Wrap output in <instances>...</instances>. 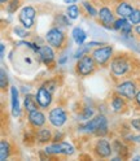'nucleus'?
Returning <instances> with one entry per match:
<instances>
[{
	"mask_svg": "<svg viewBox=\"0 0 140 161\" xmlns=\"http://www.w3.org/2000/svg\"><path fill=\"white\" fill-rule=\"evenodd\" d=\"M46 153L48 155H73L74 153V147L66 142H58L53 143L51 146L46 147Z\"/></svg>",
	"mask_w": 140,
	"mask_h": 161,
	"instance_id": "nucleus-1",
	"label": "nucleus"
},
{
	"mask_svg": "<svg viewBox=\"0 0 140 161\" xmlns=\"http://www.w3.org/2000/svg\"><path fill=\"white\" fill-rule=\"evenodd\" d=\"M95 58L94 56H89V55H84L83 57H81L79 63L77 65V70L81 75H88L89 73L94 72L95 69Z\"/></svg>",
	"mask_w": 140,
	"mask_h": 161,
	"instance_id": "nucleus-2",
	"label": "nucleus"
},
{
	"mask_svg": "<svg viewBox=\"0 0 140 161\" xmlns=\"http://www.w3.org/2000/svg\"><path fill=\"white\" fill-rule=\"evenodd\" d=\"M106 124H108L106 118L103 114H100V116L94 117L92 119H89L87 124L79 126V130H81V131H84V133H96L100 127L106 125Z\"/></svg>",
	"mask_w": 140,
	"mask_h": 161,
	"instance_id": "nucleus-3",
	"label": "nucleus"
},
{
	"mask_svg": "<svg viewBox=\"0 0 140 161\" xmlns=\"http://www.w3.org/2000/svg\"><path fill=\"white\" fill-rule=\"evenodd\" d=\"M46 39H47V42H48L49 46L56 47V48H60V47L64 44V42H65V35H64V33H62L60 29L53 27V29H51V30H49V31L47 33Z\"/></svg>",
	"mask_w": 140,
	"mask_h": 161,
	"instance_id": "nucleus-4",
	"label": "nucleus"
},
{
	"mask_svg": "<svg viewBox=\"0 0 140 161\" xmlns=\"http://www.w3.org/2000/svg\"><path fill=\"white\" fill-rule=\"evenodd\" d=\"M19 22L22 24L25 29H30L34 25V19H35V9L33 7H25L22 8V11L19 12Z\"/></svg>",
	"mask_w": 140,
	"mask_h": 161,
	"instance_id": "nucleus-5",
	"label": "nucleus"
},
{
	"mask_svg": "<svg viewBox=\"0 0 140 161\" xmlns=\"http://www.w3.org/2000/svg\"><path fill=\"white\" fill-rule=\"evenodd\" d=\"M112 53H113V48H112L110 46H106V47H100V48L95 49L94 53H92V56H94V58H95L96 64L104 65V64L108 63V60L110 58Z\"/></svg>",
	"mask_w": 140,
	"mask_h": 161,
	"instance_id": "nucleus-6",
	"label": "nucleus"
},
{
	"mask_svg": "<svg viewBox=\"0 0 140 161\" xmlns=\"http://www.w3.org/2000/svg\"><path fill=\"white\" fill-rule=\"evenodd\" d=\"M117 91L118 94H121V96L126 97V99H135L136 96V85L134 82H131V80H126V82L118 85L117 87Z\"/></svg>",
	"mask_w": 140,
	"mask_h": 161,
	"instance_id": "nucleus-7",
	"label": "nucleus"
},
{
	"mask_svg": "<svg viewBox=\"0 0 140 161\" xmlns=\"http://www.w3.org/2000/svg\"><path fill=\"white\" fill-rule=\"evenodd\" d=\"M49 122L56 127H61L65 122H66V113L62 108H53L51 112H49Z\"/></svg>",
	"mask_w": 140,
	"mask_h": 161,
	"instance_id": "nucleus-8",
	"label": "nucleus"
},
{
	"mask_svg": "<svg viewBox=\"0 0 140 161\" xmlns=\"http://www.w3.org/2000/svg\"><path fill=\"white\" fill-rule=\"evenodd\" d=\"M110 69L116 75H123L127 70L130 69V64L126 58L123 57H117L114 58L112 64H110Z\"/></svg>",
	"mask_w": 140,
	"mask_h": 161,
	"instance_id": "nucleus-9",
	"label": "nucleus"
},
{
	"mask_svg": "<svg viewBox=\"0 0 140 161\" xmlns=\"http://www.w3.org/2000/svg\"><path fill=\"white\" fill-rule=\"evenodd\" d=\"M35 96H36V100L39 103V107H42V108H48V105L52 102V92L44 86L38 90Z\"/></svg>",
	"mask_w": 140,
	"mask_h": 161,
	"instance_id": "nucleus-10",
	"label": "nucleus"
},
{
	"mask_svg": "<svg viewBox=\"0 0 140 161\" xmlns=\"http://www.w3.org/2000/svg\"><path fill=\"white\" fill-rule=\"evenodd\" d=\"M112 147L109 144L105 139H100L99 142L96 143V147H95V152L99 157H103V158H106L112 155Z\"/></svg>",
	"mask_w": 140,
	"mask_h": 161,
	"instance_id": "nucleus-11",
	"label": "nucleus"
},
{
	"mask_svg": "<svg viewBox=\"0 0 140 161\" xmlns=\"http://www.w3.org/2000/svg\"><path fill=\"white\" fill-rule=\"evenodd\" d=\"M99 18H100V21H101V24L106 27H110L114 24V14L112 13V11L108 7H103L100 9Z\"/></svg>",
	"mask_w": 140,
	"mask_h": 161,
	"instance_id": "nucleus-12",
	"label": "nucleus"
},
{
	"mask_svg": "<svg viewBox=\"0 0 140 161\" xmlns=\"http://www.w3.org/2000/svg\"><path fill=\"white\" fill-rule=\"evenodd\" d=\"M39 57L42 58V61L46 64V65H49L52 61H53V58H55V53L52 51V48L49 47V46H43V47H39Z\"/></svg>",
	"mask_w": 140,
	"mask_h": 161,
	"instance_id": "nucleus-13",
	"label": "nucleus"
},
{
	"mask_svg": "<svg viewBox=\"0 0 140 161\" xmlns=\"http://www.w3.org/2000/svg\"><path fill=\"white\" fill-rule=\"evenodd\" d=\"M29 121L34 127H42L46 122V117L42 112H39V110L36 109V110H34V112L29 113Z\"/></svg>",
	"mask_w": 140,
	"mask_h": 161,
	"instance_id": "nucleus-14",
	"label": "nucleus"
},
{
	"mask_svg": "<svg viewBox=\"0 0 140 161\" xmlns=\"http://www.w3.org/2000/svg\"><path fill=\"white\" fill-rule=\"evenodd\" d=\"M116 12L119 17H122V18H130V16L134 12V8L131 4H128L126 2H122V3H119L117 5V9H116Z\"/></svg>",
	"mask_w": 140,
	"mask_h": 161,
	"instance_id": "nucleus-15",
	"label": "nucleus"
},
{
	"mask_svg": "<svg viewBox=\"0 0 140 161\" xmlns=\"http://www.w3.org/2000/svg\"><path fill=\"white\" fill-rule=\"evenodd\" d=\"M11 100H12V114L13 117L19 116V100H18V91L16 87L11 88Z\"/></svg>",
	"mask_w": 140,
	"mask_h": 161,
	"instance_id": "nucleus-16",
	"label": "nucleus"
},
{
	"mask_svg": "<svg viewBox=\"0 0 140 161\" xmlns=\"http://www.w3.org/2000/svg\"><path fill=\"white\" fill-rule=\"evenodd\" d=\"M72 36L74 39V42L78 46H82L84 43V40L87 39V34L84 33V30L81 27H74L73 31H72Z\"/></svg>",
	"mask_w": 140,
	"mask_h": 161,
	"instance_id": "nucleus-17",
	"label": "nucleus"
},
{
	"mask_svg": "<svg viewBox=\"0 0 140 161\" xmlns=\"http://www.w3.org/2000/svg\"><path fill=\"white\" fill-rule=\"evenodd\" d=\"M24 104H25V109L27 110L29 113L36 110V109H38V105H39L38 100H36V96H33V95H26V96H25Z\"/></svg>",
	"mask_w": 140,
	"mask_h": 161,
	"instance_id": "nucleus-18",
	"label": "nucleus"
},
{
	"mask_svg": "<svg viewBox=\"0 0 140 161\" xmlns=\"http://www.w3.org/2000/svg\"><path fill=\"white\" fill-rule=\"evenodd\" d=\"M9 148H11V146H9L7 140H2V142H0V160L2 161H5L8 158Z\"/></svg>",
	"mask_w": 140,
	"mask_h": 161,
	"instance_id": "nucleus-19",
	"label": "nucleus"
},
{
	"mask_svg": "<svg viewBox=\"0 0 140 161\" xmlns=\"http://www.w3.org/2000/svg\"><path fill=\"white\" fill-rule=\"evenodd\" d=\"M36 138H38L39 142H42V143L48 142V140L51 139V131H49L48 129H40V130L38 131Z\"/></svg>",
	"mask_w": 140,
	"mask_h": 161,
	"instance_id": "nucleus-20",
	"label": "nucleus"
},
{
	"mask_svg": "<svg viewBox=\"0 0 140 161\" xmlns=\"http://www.w3.org/2000/svg\"><path fill=\"white\" fill-rule=\"evenodd\" d=\"M112 107L116 112H121V110L125 108V102L122 100V97L119 96H114L113 97V102H112Z\"/></svg>",
	"mask_w": 140,
	"mask_h": 161,
	"instance_id": "nucleus-21",
	"label": "nucleus"
},
{
	"mask_svg": "<svg viewBox=\"0 0 140 161\" xmlns=\"http://www.w3.org/2000/svg\"><path fill=\"white\" fill-rule=\"evenodd\" d=\"M66 13H67V17L69 18H72V19H75L79 14V9L75 4H72V5H69L67 9H66Z\"/></svg>",
	"mask_w": 140,
	"mask_h": 161,
	"instance_id": "nucleus-22",
	"label": "nucleus"
},
{
	"mask_svg": "<svg viewBox=\"0 0 140 161\" xmlns=\"http://www.w3.org/2000/svg\"><path fill=\"white\" fill-rule=\"evenodd\" d=\"M89 44H86V46H79V48H78V51L75 52V55H74V57L75 58H81V57H83L84 55H87V52L89 51Z\"/></svg>",
	"mask_w": 140,
	"mask_h": 161,
	"instance_id": "nucleus-23",
	"label": "nucleus"
},
{
	"mask_svg": "<svg viewBox=\"0 0 140 161\" xmlns=\"http://www.w3.org/2000/svg\"><path fill=\"white\" fill-rule=\"evenodd\" d=\"M18 7H19V0H11L9 4H7V12L8 13H14Z\"/></svg>",
	"mask_w": 140,
	"mask_h": 161,
	"instance_id": "nucleus-24",
	"label": "nucleus"
},
{
	"mask_svg": "<svg viewBox=\"0 0 140 161\" xmlns=\"http://www.w3.org/2000/svg\"><path fill=\"white\" fill-rule=\"evenodd\" d=\"M130 22L131 24H134V25H137V24H140V9H134V12H132V14L130 16Z\"/></svg>",
	"mask_w": 140,
	"mask_h": 161,
	"instance_id": "nucleus-25",
	"label": "nucleus"
},
{
	"mask_svg": "<svg viewBox=\"0 0 140 161\" xmlns=\"http://www.w3.org/2000/svg\"><path fill=\"white\" fill-rule=\"evenodd\" d=\"M126 24H127V19H126V18H122V17H119V19L114 21V24H113V29H114V30H122V29L125 27Z\"/></svg>",
	"mask_w": 140,
	"mask_h": 161,
	"instance_id": "nucleus-26",
	"label": "nucleus"
},
{
	"mask_svg": "<svg viewBox=\"0 0 140 161\" xmlns=\"http://www.w3.org/2000/svg\"><path fill=\"white\" fill-rule=\"evenodd\" d=\"M0 86H2L3 90H5L8 86V78H7V73L4 69H2V72H0Z\"/></svg>",
	"mask_w": 140,
	"mask_h": 161,
	"instance_id": "nucleus-27",
	"label": "nucleus"
},
{
	"mask_svg": "<svg viewBox=\"0 0 140 161\" xmlns=\"http://www.w3.org/2000/svg\"><path fill=\"white\" fill-rule=\"evenodd\" d=\"M83 7L86 8L87 13H89V16H92V17L97 16V11H96V9L91 5V3H88V2H83Z\"/></svg>",
	"mask_w": 140,
	"mask_h": 161,
	"instance_id": "nucleus-28",
	"label": "nucleus"
},
{
	"mask_svg": "<svg viewBox=\"0 0 140 161\" xmlns=\"http://www.w3.org/2000/svg\"><path fill=\"white\" fill-rule=\"evenodd\" d=\"M94 116V110L91 109V108H84V110H83V113L79 116L81 117V119H84V121H87V119H89Z\"/></svg>",
	"mask_w": 140,
	"mask_h": 161,
	"instance_id": "nucleus-29",
	"label": "nucleus"
},
{
	"mask_svg": "<svg viewBox=\"0 0 140 161\" xmlns=\"http://www.w3.org/2000/svg\"><path fill=\"white\" fill-rule=\"evenodd\" d=\"M14 33H16L19 38H26V36H29V33L26 31V30L21 29V27H14Z\"/></svg>",
	"mask_w": 140,
	"mask_h": 161,
	"instance_id": "nucleus-30",
	"label": "nucleus"
},
{
	"mask_svg": "<svg viewBox=\"0 0 140 161\" xmlns=\"http://www.w3.org/2000/svg\"><path fill=\"white\" fill-rule=\"evenodd\" d=\"M108 133V124L106 125H104V126H101V127H100L99 130H97V131L95 133L96 135H100V136H104L105 134Z\"/></svg>",
	"mask_w": 140,
	"mask_h": 161,
	"instance_id": "nucleus-31",
	"label": "nucleus"
},
{
	"mask_svg": "<svg viewBox=\"0 0 140 161\" xmlns=\"http://www.w3.org/2000/svg\"><path fill=\"white\" fill-rule=\"evenodd\" d=\"M131 30H132V27H131V22H127V24L125 25V27L121 30V31H122L123 35H128L130 33H131Z\"/></svg>",
	"mask_w": 140,
	"mask_h": 161,
	"instance_id": "nucleus-32",
	"label": "nucleus"
},
{
	"mask_svg": "<svg viewBox=\"0 0 140 161\" xmlns=\"http://www.w3.org/2000/svg\"><path fill=\"white\" fill-rule=\"evenodd\" d=\"M131 125L134 126V129H136L137 131H140V117L134 118V119L131 121Z\"/></svg>",
	"mask_w": 140,
	"mask_h": 161,
	"instance_id": "nucleus-33",
	"label": "nucleus"
},
{
	"mask_svg": "<svg viewBox=\"0 0 140 161\" xmlns=\"http://www.w3.org/2000/svg\"><path fill=\"white\" fill-rule=\"evenodd\" d=\"M55 86H56V83H55V82H52V80H49V82H47V83L44 85V87H47L51 92H53V91H55Z\"/></svg>",
	"mask_w": 140,
	"mask_h": 161,
	"instance_id": "nucleus-34",
	"label": "nucleus"
},
{
	"mask_svg": "<svg viewBox=\"0 0 140 161\" xmlns=\"http://www.w3.org/2000/svg\"><path fill=\"white\" fill-rule=\"evenodd\" d=\"M0 47H2V57H4L5 56V46L2 43V44H0Z\"/></svg>",
	"mask_w": 140,
	"mask_h": 161,
	"instance_id": "nucleus-35",
	"label": "nucleus"
},
{
	"mask_svg": "<svg viewBox=\"0 0 140 161\" xmlns=\"http://www.w3.org/2000/svg\"><path fill=\"white\" fill-rule=\"evenodd\" d=\"M66 60H67V57H65V56L61 57V58L58 60V64H65V63H66Z\"/></svg>",
	"mask_w": 140,
	"mask_h": 161,
	"instance_id": "nucleus-36",
	"label": "nucleus"
},
{
	"mask_svg": "<svg viewBox=\"0 0 140 161\" xmlns=\"http://www.w3.org/2000/svg\"><path fill=\"white\" fill-rule=\"evenodd\" d=\"M135 99H136V102H137V104L140 105V91L136 94V96H135Z\"/></svg>",
	"mask_w": 140,
	"mask_h": 161,
	"instance_id": "nucleus-37",
	"label": "nucleus"
},
{
	"mask_svg": "<svg viewBox=\"0 0 140 161\" xmlns=\"http://www.w3.org/2000/svg\"><path fill=\"white\" fill-rule=\"evenodd\" d=\"M64 2L66 4H74V3H77V0H64Z\"/></svg>",
	"mask_w": 140,
	"mask_h": 161,
	"instance_id": "nucleus-38",
	"label": "nucleus"
},
{
	"mask_svg": "<svg viewBox=\"0 0 140 161\" xmlns=\"http://www.w3.org/2000/svg\"><path fill=\"white\" fill-rule=\"evenodd\" d=\"M136 33H137V34H139V35H140V25H139V26H137V27H136Z\"/></svg>",
	"mask_w": 140,
	"mask_h": 161,
	"instance_id": "nucleus-39",
	"label": "nucleus"
},
{
	"mask_svg": "<svg viewBox=\"0 0 140 161\" xmlns=\"http://www.w3.org/2000/svg\"><path fill=\"white\" fill-rule=\"evenodd\" d=\"M0 2H2V3H7V2H8V0H0Z\"/></svg>",
	"mask_w": 140,
	"mask_h": 161,
	"instance_id": "nucleus-40",
	"label": "nucleus"
}]
</instances>
